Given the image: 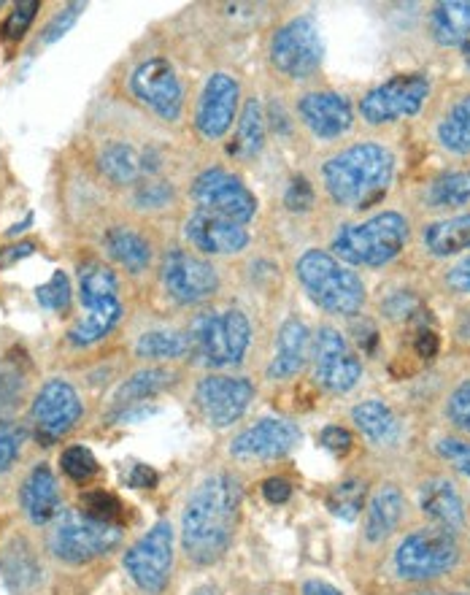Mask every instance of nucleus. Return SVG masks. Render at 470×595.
Segmentation results:
<instances>
[{"instance_id": "obj_1", "label": "nucleus", "mask_w": 470, "mask_h": 595, "mask_svg": "<svg viewBox=\"0 0 470 595\" xmlns=\"http://www.w3.org/2000/svg\"><path fill=\"white\" fill-rule=\"evenodd\" d=\"M241 501L244 493L235 476L214 474L200 482L181 517V544L192 563L211 566L230 550Z\"/></svg>"}, {"instance_id": "obj_2", "label": "nucleus", "mask_w": 470, "mask_h": 595, "mask_svg": "<svg viewBox=\"0 0 470 595\" xmlns=\"http://www.w3.org/2000/svg\"><path fill=\"white\" fill-rule=\"evenodd\" d=\"M395 171V157L381 144H354L330 157L322 168V179L330 198L338 206L365 209L387 193Z\"/></svg>"}, {"instance_id": "obj_3", "label": "nucleus", "mask_w": 470, "mask_h": 595, "mask_svg": "<svg viewBox=\"0 0 470 595\" xmlns=\"http://www.w3.org/2000/svg\"><path fill=\"white\" fill-rule=\"evenodd\" d=\"M308 298L330 314H357L365 303V284L325 249H308L295 266Z\"/></svg>"}, {"instance_id": "obj_4", "label": "nucleus", "mask_w": 470, "mask_h": 595, "mask_svg": "<svg viewBox=\"0 0 470 595\" xmlns=\"http://www.w3.org/2000/svg\"><path fill=\"white\" fill-rule=\"evenodd\" d=\"M408 220L398 211H384L360 225H346L333 238V257L352 266L379 268L406 249Z\"/></svg>"}, {"instance_id": "obj_5", "label": "nucleus", "mask_w": 470, "mask_h": 595, "mask_svg": "<svg viewBox=\"0 0 470 595\" xmlns=\"http://www.w3.org/2000/svg\"><path fill=\"white\" fill-rule=\"evenodd\" d=\"M190 352L211 368H225L241 363L249 349L252 328L244 312L227 309L222 314L206 312L190 325Z\"/></svg>"}, {"instance_id": "obj_6", "label": "nucleus", "mask_w": 470, "mask_h": 595, "mask_svg": "<svg viewBox=\"0 0 470 595\" xmlns=\"http://www.w3.org/2000/svg\"><path fill=\"white\" fill-rule=\"evenodd\" d=\"M122 541V528L111 522H98L84 512H60L49 536V550L65 563H90L109 555Z\"/></svg>"}, {"instance_id": "obj_7", "label": "nucleus", "mask_w": 470, "mask_h": 595, "mask_svg": "<svg viewBox=\"0 0 470 595\" xmlns=\"http://www.w3.org/2000/svg\"><path fill=\"white\" fill-rule=\"evenodd\" d=\"M460 560V544L452 531L430 525L422 531H414L395 552V566L403 579L425 582V579L443 577L452 571Z\"/></svg>"}, {"instance_id": "obj_8", "label": "nucleus", "mask_w": 470, "mask_h": 595, "mask_svg": "<svg viewBox=\"0 0 470 595\" xmlns=\"http://www.w3.org/2000/svg\"><path fill=\"white\" fill-rule=\"evenodd\" d=\"M325 57V41L317 22L311 17H298L281 25L271 38V63L287 79H308L319 71Z\"/></svg>"}, {"instance_id": "obj_9", "label": "nucleus", "mask_w": 470, "mask_h": 595, "mask_svg": "<svg viewBox=\"0 0 470 595\" xmlns=\"http://www.w3.org/2000/svg\"><path fill=\"white\" fill-rule=\"evenodd\" d=\"M122 566L144 593L160 595L173 571V528L171 522H157L152 531L125 552Z\"/></svg>"}, {"instance_id": "obj_10", "label": "nucleus", "mask_w": 470, "mask_h": 595, "mask_svg": "<svg viewBox=\"0 0 470 595\" xmlns=\"http://www.w3.org/2000/svg\"><path fill=\"white\" fill-rule=\"evenodd\" d=\"M192 198L200 211L217 214L235 225H246L257 214V198L238 176L211 168L192 182Z\"/></svg>"}, {"instance_id": "obj_11", "label": "nucleus", "mask_w": 470, "mask_h": 595, "mask_svg": "<svg viewBox=\"0 0 470 595\" xmlns=\"http://www.w3.org/2000/svg\"><path fill=\"white\" fill-rule=\"evenodd\" d=\"M430 95L425 74H400L379 84L360 101V114L368 125H387L400 117H414Z\"/></svg>"}, {"instance_id": "obj_12", "label": "nucleus", "mask_w": 470, "mask_h": 595, "mask_svg": "<svg viewBox=\"0 0 470 595\" xmlns=\"http://www.w3.org/2000/svg\"><path fill=\"white\" fill-rule=\"evenodd\" d=\"M133 95L149 106L165 122H176L184 106V90H181L179 76L165 57H152L133 71L130 79Z\"/></svg>"}, {"instance_id": "obj_13", "label": "nucleus", "mask_w": 470, "mask_h": 595, "mask_svg": "<svg viewBox=\"0 0 470 595\" xmlns=\"http://www.w3.org/2000/svg\"><path fill=\"white\" fill-rule=\"evenodd\" d=\"M254 398V387L244 376H219L211 374L195 390V403L208 425L227 428L241 420Z\"/></svg>"}, {"instance_id": "obj_14", "label": "nucleus", "mask_w": 470, "mask_h": 595, "mask_svg": "<svg viewBox=\"0 0 470 595\" xmlns=\"http://www.w3.org/2000/svg\"><path fill=\"white\" fill-rule=\"evenodd\" d=\"M317 382L330 393H349L362 376V363L349 341L335 328H319L314 339Z\"/></svg>"}, {"instance_id": "obj_15", "label": "nucleus", "mask_w": 470, "mask_h": 595, "mask_svg": "<svg viewBox=\"0 0 470 595\" xmlns=\"http://www.w3.org/2000/svg\"><path fill=\"white\" fill-rule=\"evenodd\" d=\"M163 284L173 301L200 303L219 290V274L203 257L171 249L163 260Z\"/></svg>"}, {"instance_id": "obj_16", "label": "nucleus", "mask_w": 470, "mask_h": 595, "mask_svg": "<svg viewBox=\"0 0 470 595\" xmlns=\"http://www.w3.org/2000/svg\"><path fill=\"white\" fill-rule=\"evenodd\" d=\"M30 417L36 422L38 439L44 444L63 439L73 431V425L82 417V401L65 379H49L33 401Z\"/></svg>"}, {"instance_id": "obj_17", "label": "nucleus", "mask_w": 470, "mask_h": 595, "mask_svg": "<svg viewBox=\"0 0 470 595\" xmlns=\"http://www.w3.org/2000/svg\"><path fill=\"white\" fill-rule=\"evenodd\" d=\"M303 433L290 420H263L249 431L238 433L230 441V455L241 460H273L284 458L287 452L298 447Z\"/></svg>"}, {"instance_id": "obj_18", "label": "nucleus", "mask_w": 470, "mask_h": 595, "mask_svg": "<svg viewBox=\"0 0 470 595\" xmlns=\"http://www.w3.org/2000/svg\"><path fill=\"white\" fill-rule=\"evenodd\" d=\"M241 98V87L233 76L214 74L200 92L198 111H195V128L208 141H217L230 130Z\"/></svg>"}, {"instance_id": "obj_19", "label": "nucleus", "mask_w": 470, "mask_h": 595, "mask_svg": "<svg viewBox=\"0 0 470 595\" xmlns=\"http://www.w3.org/2000/svg\"><path fill=\"white\" fill-rule=\"evenodd\" d=\"M184 236L203 255H235L249 244V233L244 225H235L200 209L184 225Z\"/></svg>"}, {"instance_id": "obj_20", "label": "nucleus", "mask_w": 470, "mask_h": 595, "mask_svg": "<svg viewBox=\"0 0 470 595\" xmlns=\"http://www.w3.org/2000/svg\"><path fill=\"white\" fill-rule=\"evenodd\" d=\"M300 119L317 138H338L354 125L352 103L338 92H308L298 103Z\"/></svg>"}, {"instance_id": "obj_21", "label": "nucleus", "mask_w": 470, "mask_h": 595, "mask_svg": "<svg viewBox=\"0 0 470 595\" xmlns=\"http://www.w3.org/2000/svg\"><path fill=\"white\" fill-rule=\"evenodd\" d=\"M19 501H22V509H25L33 525H49L52 520H57V514H60V490H57V479L52 474V468L46 463L33 468L28 479L22 482Z\"/></svg>"}, {"instance_id": "obj_22", "label": "nucleus", "mask_w": 470, "mask_h": 595, "mask_svg": "<svg viewBox=\"0 0 470 595\" xmlns=\"http://www.w3.org/2000/svg\"><path fill=\"white\" fill-rule=\"evenodd\" d=\"M419 506L422 512L433 520V525L446 528V531H460L465 525V509H462L460 493L454 490L449 479H430L419 490Z\"/></svg>"}, {"instance_id": "obj_23", "label": "nucleus", "mask_w": 470, "mask_h": 595, "mask_svg": "<svg viewBox=\"0 0 470 595\" xmlns=\"http://www.w3.org/2000/svg\"><path fill=\"white\" fill-rule=\"evenodd\" d=\"M308 347H311V336L308 328L298 317H290L279 328V339H276V357L268 366V379H287L295 376L300 368L306 366Z\"/></svg>"}, {"instance_id": "obj_24", "label": "nucleus", "mask_w": 470, "mask_h": 595, "mask_svg": "<svg viewBox=\"0 0 470 595\" xmlns=\"http://www.w3.org/2000/svg\"><path fill=\"white\" fill-rule=\"evenodd\" d=\"M430 33L435 44L462 46L470 38V3L465 0H443L430 11Z\"/></svg>"}, {"instance_id": "obj_25", "label": "nucleus", "mask_w": 470, "mask_h": 595, "mask_svg": "<svg viewBox=\"0 0 470 595\" xmlns=\"http://www.w3.org/2000/svg\"><path fill=\"white\" fill-rule=\"evenodd\" d=\"M403 493L398 487L384 485L379 493L373 495L371 506H368V520H365V539L368 541H384L389 533L398 528L400 517H403Z\"/></svg>"}, {"instance_id": "obj_26", "label": "nucleus", "mask_w": 470, "mask_h": 595, "mask_svg": "<svg viewBox=\"0 0 470 595\" xmlns=\"http://www.w3.org/2000/svg\"><path fill=\"white\" fill-rule=\"evenodd\" d=\"M357 428L368 441H373L376 447H389L395 444L400 436V425L395 412L389 409L387 403L381 401H362L360 406H354L352 412Z\"/></svg>"}, {"instance_id": "obj_27", "label": "nucleus", "mask_w": 470, "mask_h": 595, "mask_svg": "<svg viewBox=\"0 0 470 595\" xmlns=\"http://www.w3.org/2000/svg\"><path fill=\"white\" fill-rule=\"evenodd\" d=\"M103 244H106L109 255L117 260L119 266L133 271V274H141L152 263V247H149V241L141 233H136V230L117 225V228H111L106 233Z\"/></svg>"}, {"instance_id": "obj_28", "label": "nucleus", "mask_w": 470, "mask_h": 595, "mask_svg": "<svg viewBox=\"0 0 470 595\" xmlns=\"http://www.w3.org/2000/svg\"><path fill=\"white\" fill-rule=\"evenodd\" d=\"M425 249L435 257H452L470 249V214L427 225Z\"/></svg>"}, {"instance_id": "obj_29", "label": "nucleus", "mask_w": 470, "mask_h": 595, "mask_svg": "<svg viewBox=\"0 0 470 595\" xmlns=\"http://www.w3.org/2000/svg\"><path fill=\"white\" fill-rule=\"evenodd\" d=\"M119 284L117 276L109 266L103 263H87L79 274V295H82L84 309H98V306H109L119 303Z\"/></svg>"}, {"instance_id": "obj_30", "label": "nucleus", "mask_w": 470, "mask_h": 595, "mask_svg": "<svg viewBox=\"0 0 470 595\" xmlns=\"http://www.w3.org/2000/svg\"><path fill=\"white\" fill-rule=\"evenodd\" d=\"M122 317V303H109V306H98V309H87L82 320L73 322L68 330V341L73 347H90L95 341L106 339L114 325Z\"/></svg>"}, {"instance_id": "obj_31", "label": "nucleus", "mask_w": 470, "mask_h": 595, "mask_svg": "<svg viewBox=\"0 0 470 595\" xmlns=\"http://www.w3.org/2000/svg\"><path fill=\"white\" fill-rule=\"evenodd\" d=\"M265 109L263 103L257 98H249L241 111V119H238V138H235V149L238 155L252 160L263 152L265 147V136H268V122H265Z\"/></svg>"}, {"instance_id": "obj_32", "label": "nucleus", "mask_w": 470, "mask_h": 595, "mask_svg": "<svg viewBox=\"0 0 470 595\" xmlns=\"http://www.w3.org/2000/svg\"><path fill=\"white\" fill-rule=\"evenodd\" d=\"M98 165L103 176L114 184H133L141 174V157L125 141H111L100 149Z\"/></svg>"}, {"instance_id": "obj_33", "label": "nucleus", "mask_w": 470, "mask_h": 595, "mask_svg": "<svg viewBox=\"0 0 470 595\" xmlns=\"http://www.w3.org/2000/svg\"><path fill=\"white\" fill-rule=\"evenodd\" d=\"M438 141L454 155H470V95L443 114L438 122Z\"/></svg>"}, {"instance_id": "obj_34", "label": "nucleus", "mask_w": 470, "mask_h": 595, "mask_svg": "<svg viewBox=\"0 0 470 595\" xmlns=\"http://www.w3.org/2000/svg\"><path fill=\"white\" fill-rule=\"evenodd\" d=\"M173 382L171 371H165V368H144V371H138L127 379L125 385L119 387L117 395H114V401L119 406H133V403H141L146 398H152V395L163 393L165 387Z\"/></svg>"}, {"instance_id": "obj_35", "label": "nucleus", "mask_w": 470, "mask_h": 595, "mask_svg": "<svg viewBox=\"0 0 470 595\" xmlns=\"http://www.w3.org/2000/svg\"><path fill=\"white\" fill-rule=\"evenodd\" d=\"M425 201L430 209H457L470 201V174L454 171V174L438 176L427 187Z\"/></svg>"}, {"instance_id": "obj_36", "label": "nucleus", "mask_w": 470, "mask_h": 595, "mask_svg": "<svg viewBox=\"0 0 470 595\" xmlns=\"http://www.w3.org/2000/svg\"><path fill=\"white\" fill-rule=\"evenodd\" d=\"M136 352L146 360H173L190 352V339L179 330H149L138 339Z\"/></svg>"}, {"instance_id": "obj_37", "label": "nucleus", "mask_w": 470, "mask_h": 595, "mask_svg": "<svg viewBox=\"0 0 470 595\" xmlns=\"http://www.w3.org/2000/svg\"><path fill=\"white\" fill-rule=\"evenodd\" d=\"M3 571H6V582H9L14 590H25V587L36 585L38 579L36 558H33V552H30L22 541H14L9 550H6Z\"/></svg>"}, {"instance_id": "obj_38", "label": "nucleus", "mask_w": 470, "mask_h": 595, "mask_svg": "<svg viewBox=\"0 0 470 595\" xmlns=\"http://www.w3.org/2000/svg\"><path fill=\"white\" fill-rule=\"evenodd\" d=\"M362 506H365V485L357 482V479H349V482H341L338 487L330 490L327 495V509L341 517L346 522H354L360 517Z\"/></svg>"}, {"instance_id": "obj_39", "label": "nucleus", "mask_w": 470, "mask_h": 595, "mask_svg": "<svg viewBox=\"0 0 470 595\" xmlns=\"http://www.w3.org/2000/svg\"><path fill=\"white\" fill-rule=\"evenodd\" d=\"M36 301L49 312H65L71 306V279L65 271H55L52 279L36 290Z\"/></svg>"}, {"instance_id": "obj_40", "label": "nucleus", "mask_w": 470, "mask_h": 595, "mask_svg": "<svg viewBox=\"0 0 470 595\" xmlns=\"http://www.w3.org/2000/svg\"><path fill=\"white\" fill-rule=\"evenodd\" d=\"M82 512L92 520L111 522V525H117V520H122V504L114 495L103 493V490L82 495Z\"/></svg>"}, {"instance_id": "obj_41", "label": "nucleus", "mask_w": 470, "mask_h": 595, "mask_svg": "<svg viewBox=\"0 0 470 595\" xmlns=\"http://www.w3.org/2000/svg\"><path fill=\"white\" fill-rule=\"evenodd\" d=\"M60 466L76 482H84V479L98 474V460H95V455L87 447H79V444L65 449L63 455H60Z\"/></svg>"}, {"instance_id": "obj_42", "label": "nucleus", "mask_w": 470, "mask_h": 595, "mask_svg": "<svg viewBox=\"0 0 470 595\" xmlns=\"http://www.w3.org/2000/svg\"><path fill=\"white\" fill-rule=\"evenodd\" d=\"M38 9H41L38 0H22V3H17V6L9 11L6 22H3V30H0L3 38H6V41H19V38L28 33L30 25H33Z\"/></svg>"}, {"instance_id": "obj_43", "label": "nucleus", "mask_w": 470, "mask_h": 595, "mask_svg": "<svg viewBox=\"0 0 470 595\" xmlns=\"http://www.w3.org/2000/svg\"><path fill=\"white\" fill-rule=\"evenodd\" d=\"M22 441H25V431L22 428L9 425V422L0 425V474H6L14 466V460L22 452Z\"/></svg>"}, {"instance_id": "obj_44", "label": "nucleus", "mask_w": 470, "mask_h": 595, "mask_svg": "<svg viewBox=\"0 0 470 595\" xmlns=\"http://www.w3.org/2000/svg\"><path fill=\"white\" fill-rule=\"evenodd\" d=\"M314 201H317V195H314L311 182L306 176H295L290 187H287V193H284V206L295 211V214H306V211L314 209Z\"/></svg>"}, {"instance_id": "obj_45", "label": "nucleus", "mask_w": 470, "mask_h": 595, "mask_svg": "<svg viewBox=\"0 0 470 595\" xmlns=\"http://www.w3.org/2000/svg\"><path fill=\"white\" fill-rule=\"evenodd\" d=\"M446 417H449L452 425H457L460 431L470 433V379L468 382H462L452 393V398L446 403Z\"/></svg>"}, {"instance_id": "obj_46", "label": "nucleus", "mask_w": 470, "mask_h": 595, "mask_svg": "<svg viewBox=\"0 0 470 595\" xmlns=\"http://www.w3.org/2000/svg\"><path fill=\"white\" fill-rule=\"evenodd\" d=\"M173 201V187L168 182H146L136 190V203L141 209H165Z\"/></svg>"}, {"instance_id": "obj_47", "label": "nucleus", "mask_w": 470, "mask_h": 595, "mask_svg": "<svg viewBox=\"0 0 470 595\" xmlns=\"http://www.w3.org/2000/svg\"><path fill=\"white\" fill-rule=\"evenodd\" d=\"M438 455L443 460H449L462 476L470 479V441L462 439H443L438 441Z\"/></svg>"}, {"instance_id": "obj_48", "label": "nucleus", "mask_w": 470, "mask_h": 595, "mask_svg": "<svg viewBox=\"0 0 470 595\" xmlns=\"http://www.w3.org/2000/svg\"><path fill=\"white\" fill-rule=\"evenodd\" d=\"M82 11H84V3H68L63 11H57L55 19H52L44 30V44H55L57 38H63L65 33L73 28V22L79 19Z\"/></svg>"}, {"instance_id": "obj_49", "label": "nucleus", "mask_w": 470, "mask_h": 595, "mask_svg": "<svg viewBox=\"0 0 470 595\" xmlns=\"http://www.w3.org/2000/svg\"><path fill=\"white\" fill-rule=\"evenodd\" d=\"M19 395H22V376H19L17 371L3 368V371H0V414L14 409Z\"/></svg>"}, {"instance_id": "obj_50", "label": "nucleus", "mask_w": 470, "mask_h": 595, "mask_svg": "<svg viewBox=\"0 0 470 595\" xmlns=\"http://www.w3.org/2000/svg\"><path fill=\"white\" fill-rule=\"evenodd\" d=\"M416 298L414 293H395V295H389L387 301L381 303V309H384V314L387 317H392V320H406V317H411V314L416 312Z\"/></svg>"}, {"instance_id": "obj_51", "label": "nucleus", "mask_w": 470, "mask_h": 595, "mask_svg": "<svg viewBox=\"0 0 470 595\" xmlns=\"http://www.w3.org/2000/svg\"><path fill=\"white\" fill-rule=\"evenodd\" d=\"M319 441H322V447L330 449L333 455H346L354 444L352 433L346 431V428H338V425H330V428H325V431L319 433Z\"/></svg>"}, {"instance_id": "obj_52", "label": "nucleus", "mask_w": 470, "mask_h": 595, "mask_svg": "<svg viewBox=\"0 0 470 595\" xmlns=\"http://www.w3.org/2000/svg\"><path fill=\"white\" fill-rule=\"evenodd\" d=\"M446 287H449L452 293H470V257H465L462 263H457V266L446 274Z\"/></svg>"}, {"instance_id": "obj_53", "label": "nucleus", "mask_w": 470, "mask_h": 595, "mask_svg": "<svg viewBox=\"0 0 470 595\" xmlns=\"http://www.w3.org/2000/svg\"><path fill=\"white\" fill-rule=\"evenodd\" d=\"M263 495L276 506L287 504L292 495V485L287 482V479H281V476H271V479L263 485Z\"/></svg>"}, {"instance_id": "obj_54", "label": "nucleus", "mask_w": 470, "mask_h": 595, "mask_svg": "<svg viewBox=\"0 0 470 595\" xmlns=\"http://www.w3.org/2000/svg\"><path fill=\"white\" fill-rule=\"evenodd\" d=\"M36 252V244L33 241H19V244H11V247L0 249V268H11L19 260H25L28 255Z\"/></svg>"}, {"instance_id": "obj_55", "label": "nucleus", "mask_w": 470, "mask_h": 595, "mask_svg": "<svg viewBox=\"0 0 470 595\" xmlns=\"http://www.w3.org/2000/svg\"><path fill=\"white\" fill-rule=\"evenodd\" d=\"M438 333L430 328H422L419 333H416V341H414V349L416 355L422 357V360H430V357H435V352H438Z\"/></svg>"}, {"instance_id": "obj_56", "label": "nucleus", "mask_w": 470, "mask_h": 595, "mask_svg": "<svg viewBox=\"0 0 470 595\" xmlns=\"http://www.w3.org/2000/svg\"><path fill=\"white\" fill-rule=\"evenodd\" d=\"M127 485L138 487V490H149V487L157 485V474H154V468L136 463V466L130 468V474H127Z\"/></svg>"}, {"instance_id": "obj_57", "label": "nucleus", "mask_w": 470, "mask_h": 595, "mask_svg": "<svg viewBox=\"0 0 470 595\" xmlns=\"http://www.w3.org/2000/svg\"><path fill=\"white\" fill-rule=\"evenodd\" d=\"M303 595H341V590H335L333 585L319 582V579H311V582L303 585Z\"/></svg>"}, {"instance_id": "obj_58", "label": "nucleus", "mask_w": 470, "mask_h": 595, "mask_svg": "<svg viewBox=\"0 0 470 595\" xmlns=\"http://www.w3.org/2000/svg\"><path fill=\"white\" fill-rule=\"evenodd\" d=\"M28 225H33V217H25V222H17L14 228H9V236H17V233H22V230H28Z\"/></svg>"}, {"instance_id": "obj_59", "label": "nucleus", "mask_w": 470, "mask_h": 595, "mask_svg": "<svg viewBox=\"0 0 470 595\" xmlns=\"http://www.w3.org/2000/svg\"><path fill=\"white\" fill-rule=\"evenodd\" d=\"M465 60H468V65H470V49H468V55H465Z\"/></svg>"}, {"instance_id": "obj_60", "label": "nucleus", "mask_w": 470, "mask_h": 595, "mask_svg": "<svg viewBox=\"0 0 470 595\" xmlns=\"http://www.w3.org/2000/svg\"><path fill=\"white\" fill-rule=\"evenodd\" d=\"M419 595H433V593H419Z\"/></svg>"}, {"instance_id": "obj_61", "label": "nucleus", "mask_w": 470, "mask_h": 595, "mask_svg": "<svg viewBox=\"0 0 470 595\" xmlns=\"http://www.w3.org/2000/svg\"><path fill=\"white\" fill-rule=\"evenodd\" d=\"M454 595H462V593H454Z\"/></svg>"}, {"instance_id": "obj_62", "label": "nucleus", "mask_w": 470, "mask_h": 595, "mask_svg": "<svg viewBox=\"0 0 470 595\" xmlns=\"http://www.w3.org/2000/svg\"><path fill=\"white\" fill-rule=\"evenodd\" d=\"M0 6H3V3H0Z\"/></svg>"}]
</instances>
